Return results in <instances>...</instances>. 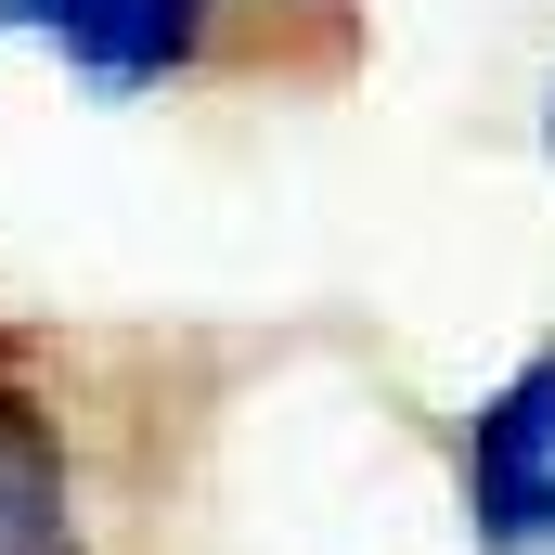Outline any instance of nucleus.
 <instances>
[{"label":"nucleus","instance_id":"nucleus-3","mask_svg":"<svg viewBox=\"0 0 555 555\" xmlns=\"http://www.w3.org/2000/svg\"><path fill=\"white\" fill-rule=\"evenodd\" d=\"M0 555H91V504H78L65 426L39 414L13 349H0Z\"/></svg>","mask_w":555,"mask_h":555},{"label":"nucleus","instance_id":"nucleus-5","mask_svg":"<svg viewBox=\"0 0 555 555\" xmlns=\"http://www.w3.org/2000/svg\"><path fill=\"white\" fill-rule=\"evenodd\" d=\"M0 349H13V336H0Z\"/></svg>","mask_w":555,"mask_h":555},{"label":"nucleus","instance_id":"nucleus-1","mask_svg":"<svg viewBox=\"0 0 555 555\" xmlns=\"http://www.w3.org/2000/svg\"><path fill=\"white\" fill-rule=\"evenodd\" d=\"M452 478H465V530H478V555H555V336L465 414Z\"/></svg>","mask_w":555,"mask_h":555},{"label":"nucleus","instance_id":"nucleus-4","mask_svg":"<svg viewBox=\"0 0 555 555\" xmlns=\"http://www.w3.org/2000/svg\"><path fill=\"white\" fill-rule=\"evenodd\" d=\"M543 142H555V117H543Z\"/></svg>","mask_w":555,"mask_h":555},{"label":"nucleus","instance_id":"nucleus-2","mask_svg":"<svg viewBox=\"0 0 555 555\" xmlns=\"http://www.w3.org/2000/svg\"><path fill=\"white\" fill-rule=\"evenodd\" d=\"M0 26L65 52L91 91H168V78H194L220 52L233 0H0Z\"/></svg>","mask_w":555,"mask_h":555}]
</instances>
